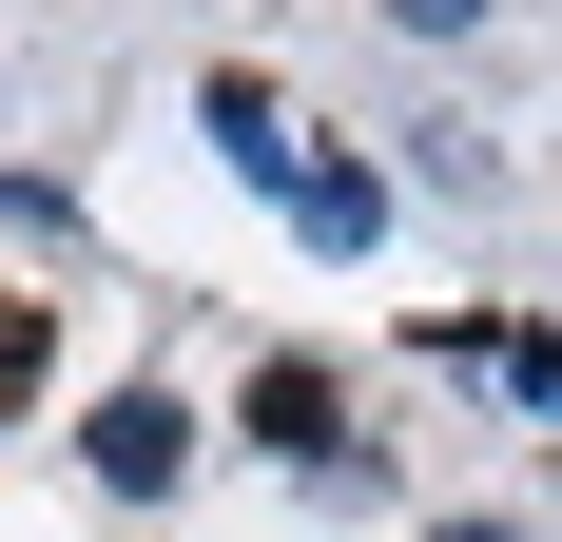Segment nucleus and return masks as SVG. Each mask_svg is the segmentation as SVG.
Returning <instances> with one entry per match:
<instances>
[{"label": "nucleus", "instance_id": "nucleus-1", "mask_svg": "<svg viewBox=\"0 0 562 542\" xmlns=\"http://www.w3.org/2000/svg\"><path fill=\"white\" fill-rule=\"evenodd\" d=\"M78 465H98L116 504H156V485H194V407H175V387H116L98 427H78Z\"/></svg>", "mask_w": 562, "mask_h": 542}, {"label": "nucleus", "instance_id": "nucleus-2", "mask_svg": "<svg viewBox=\"0 0 562 542\" xmlns=\"http://www.w3.org/2000/svg\"><path fill=\"white\" fill-rule=\"evenodd\" d=\"M252 445H272V465H330V485H349V387L311 369V349H272V369H252Z\"/></svg>", "mask_w": 562, "mask_h": 542}, {"label": "nucleus", "instance_id": "nucleus-3", "mask_svg": "<svg viewBox=\"0 0 562 542\" xmlns=\"http://www.w3.org/2000/svg\"><path fill=\"white\" fill-rule=\"evenodd\" d=\"M40 369H58V310H40V291H0V427L40 407Z\"/></svg>", "mask_w": 562, "mask_h": 542}, {"label": "nucleus", "instance_id": "nucleus-4", "mask_svg": "<svg viewBox=\"0 0 562 542\" xmlns=\"http://www.w3.org/2000/svg\"><path fill=\"white\" fill-rule=\"evenodd\" d=\"M389 20H407V39H465V20H485V0H389Z\"/></svg>", "mask_w": 562, "mask_h": 542}, {"label": "nucleus", "instance_id": "nucleus-5", "mask_svg": "<svg viewBox=\"0 0 562 542\" xmlns=\"http://www.w3.org/2000/svg\"><path fill=\"white\" fill-rule=\"evenodd\" d=\"M447 542H524V523H447Z\"/></svg>", "mask_w": 562, "mask_h": 542}]
</instances>
